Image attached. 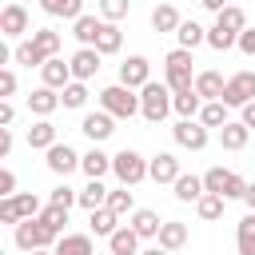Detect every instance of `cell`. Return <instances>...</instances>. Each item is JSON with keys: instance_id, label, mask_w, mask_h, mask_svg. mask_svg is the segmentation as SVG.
<instances>
[{"instance_id": "7dc6e473", "label": "cell", "mask_w": 255, "mask_h": 255, "mask_svg": "<svg viewBox=\"0 0 255 255\" xmlns=\"http://www.w3.org/2000/svg\"><path fill=\"white\" fill-rule=\"evenodd\" d=\"M247 195V179L239 171H227V183H223V199H243Z\"/></svg>"}, {"instance_id": "6f0895ef", "label": "cell", "mask_w": 255, "mask_h": 255, "mask_svg": "<svg viewBox=\"0 0 255 255\" xmlns=\"http://www.w3.org/2000/svg\"><path fill=\"white\" fill-rule=\"evenodd\" d=\"M243 203H247V207L255 211V183H247V195H243Z\"/></svg>"}, {"instance_id": "52a82bcc", "label": "cell", "mask_w": 255, "mask_h": 255, "mask_svg": "<svg viewBox=\"0 0 255 255\" xmlns=\"http://www.w3.org/2000/svg\"><path fill=\"white\" fill-rule=\"evenodd\" d=\"M171 135H175V143L187 147V151H203L207 139H211V131H207L199 120H179V124L171 128Z\"/></svg>"}, {"instance_id": "db71d44e", "label": "cell", "mask_w": 255, "mask_h": 255, "mask_svg": "<svg viewBox=\"0 0 255 255\" xmlns=\"http://www.w3.org/2000/svg\"><path fill=\"white\" fill-rule=\"evenodd\" d=\"M8 155H12V131L0 128V159H8Z\"/></svg>"}, {"instance_id": "6da1fadb", "label": "cell", "mask_w": 255, "mask_h": 255, "mask_svg": "<svg viewBox=\"0 0 255 255\" xmlns=\"http://www.w3.org/2000/svg\"><path fill=\"white\" fill-rule=\"evenodd\" d=\"M191 52L187 48H171L163 56V84L171 92H195V72H191Z\"/></svg>"}, {"instance_id": "7402d4cb", "label": "cell", "mask_w": 255, "mask_h": 255, "mask_svg": "<svg viewBox=\"0 0 255 255\" xmlns=\"http://www.w3.org/2000/svg\"><path fill=\"white\" fill-rule=\"evenodd\" d=\"M163 251H179L183 243H187V223H179V219H163V227H159V239H155Z\"/></svg>"}, {"instance_id": "ab89813d", "label": "cell", "mask_w": 255, "mask_h": 255, "mask_svg": "<svg viewBox=\"0 0 255 255\" xmlns=\"http://www.w3.org/2000/svg\"><path fill=\"white\" fill-rule=\"evenodd\" d=\"M48 231H56V235H64V223H68V207H56V203H44V211L36 215Z\"/></svg>"}, {"instance_id": "e0dca14e", "label": "cell", "mask_w": 255, "mask_h": 255, "mask_svg": "<svg viewBox=\"0 0 255 255\" xmlns=\"http://www.w3.org/2000/svg\"><path fill=\"white\" fill-rule=\"evenodd\" d=\"M128 223L135 227V235H139V239H159V227H163V219H159L151 207H135Z\"/></svg>"}, {"instance_id": "7a4b0ae2", "label": "cell", "mask_w": 255, "mask_h": 255, "mask_svg": "<svg viewBox=\"0 0 255 255\" xmlns=\"http://www.w3.org/2000/svg\"><path fill=\"white\" fill-rule=\"evenodd\" d=\"M171 88L167 84H147V88H139V116L147 120V124H163L167 120V112H171Z\"/></svg>"}, {"instance_id": "d590c367", "label": "cell", "mask_w": 255, "mask_h": 255, "mask_svg": "<svg viewBox=\"0 0 255 255\" xmlns=\"http://www.w3.org/2000/svg\"><path fill=\"white\" fill-rule=\"evenodd\" d=\"M199 124L211 131V128H227L231 120H227V104L223 100H211V104H203V112H199Z\"/></svg>"}, {"instance_id": "d6986e66", "label": "cell", "mask_w": 255, "mask_h": 255, "mask_svg": "<svg viewBox=\"0 0 255 255\" xmlns=\"http://www.w3.org/2000/svg\"><path fill=\"white\" fill-rule=\"evenodd\" d=\"M60 104H64V100H60L52 88H36V92L28 96V112H32V116H40V120H48Z\"/></svg>"}, {"instance_id": "74e56055", "label": "cell", "mask_w": 255, "mask_h": 255, "mask_svg": "<svg viewBox=\"0 0 255 255\" xmlns=\"http://www.w3.org/2000/svg\"><path fill=\"white\" fill-rule=\"evenodd\" d=\"M12 207H16V215H20V223H24V219H36V215L44 211V203H40V195H32V191H20V195H12Z\"/></svg>"}, {"instance_id": "3957f363", "label": "cell", "mask_w": 255, "mask_h": 255, "mask_svg": "<svg viewBox=\"0 0 255 255\" xmlns=\"http://www.w3.org/2000/svg\"><path fill=\"white\" fill-rule=\"evenodd\" d=\"M100 108L108 116H116V120H131V116H139V96L131 88H124V84H108L100 92Z\"/></svg>"}, {"instance_id": "f5cc1de1", "label": "cell", "mask_w": 255, "mask_h": 255, "mask_svg": "<svg viewBox=\"0 0 255 255\" xmlns=\"http://www.w3.org/2000/svg\"><path fill=\"white\" fill-rule=\"evenodd\" d=\"M12 120H16V108H12V100H4L0 104V128H12Z\"/></svg>"}, {"instance_id": "836d02e7", "label": "cell", "mask_w": 255, "mask_h": 255, "mask_svg": "<svg viewBox=\"0 0 255 255\" xmlns=\"http://www.w3.org/2000/svg\"><path fill=\"white\" fill-rule=\"evenodd\" d=\"M175 36H179V48H187V52H195L199 44H207V28H203V24H195V20H183Z\"/></svg>"}, {"instance_id": "7bdbcfd3", "label": "cell", "mask_w": 255, "mask_h": 255, "mask_svg": "<svg viewBox=\"0 0 255 255\" xmlns=\"http://www.w3.org/2000/svg\"><path fill=\"white\" fill-rule=\"evenodd\" d=\"M131 12V0H100V16L108 20V24H116V20H124Z\"/></svg>"}, {"instance_id": "d6a6232c", "label": "cell", "mask_w": 255, "mask_h": 255, "mask_svg": "<svg viewBox=\"0 0 255 255\" xmlns=\"http://www.w3.org/2000/svg\"><path fill=\"white\" fill-rule=\"evenodd\" d=\"M235 247H239V255H255V211H247V215L239 219V227H235Z\"/></svg>"}, {"instance_id": "ba28073f", "label": "cell", "mask_w": 255, "mask_h": 255, "mask_svg": "<svg viewBox=\"0 0 255 255\" xmlns=\"http://www.w3.org/2000/svg\"><path fill=\"white\" fill-rule=\"evenodd\" d=\"M44 155H48V159H44V163H48V171H52V175H64V179H68V175H72V171L84 163V155H80L76 147H68V143H56V147H48Z\"/></svg>"}, {"instance_id": "94428289", "label": "cell", "mask_w": 255, "mask_h": 255, "mask_svg": "<svg viewBox=\"0 0 255 255\" xmlns=\"http://www.w3.org/2000/svg\"><path fill=\"white\" fill-rule=\"evenodd\" d=\"M16 4H24V0H16Z\"/></svg>"}, {"instance_id": "4316f807", "label": "cell", "mask_w": 255, "mask_h": 255, "mask_svg": "<svg viewBox=\"0 0 255 255\" xmlns=\"http://www.w3.org/2000/svg\"><path fill=\"white\" fill-rule=\"evenodd\" d=\"M88 227H92V235L112 239V235L120 231V215H116L112 207H100V211H92V215H88Z\"/></svg>"}, {"instance_id": "603a6c76", "label": "cell", "mask_w": 255, "mask_h": 255, "mask_svg": "<svg viewBox=\"0 0 255 255\" xmlns=\"http://www.w3.org/2000/svg\"><path fill=\"white\" fill-rule=\"evenodd\" d=\"M108 247H112V255H139V235H135V227H131V223H120V231L108 239Z\"/></svg>"}, {"instance_id": "8fae6325", "label": "cell", "mask_w": 255, "mask_h": 255, "mask_svg": "<svg viewBox=\"0 0 255 255\" xmlns=\"http://www.w3.org/2000/svg\"><path fill=\"white\" fill-rule=\"evenodd\" d=\"M80 131H84L92 143H104V139L116 131V116H108L104 108H100V112H88V116L80 120Z\"/></svg>"}, {"instance_id": "5bb4252c", "label": "cell", "mask_w": 255, "mask_h": 255, "mask_svg": "<svg viewBox=\"0 0 255 255\" xmlns=\"http://www.w3.org/2000/svg\"><path fill=\"white\" fill-rule=\"evenodd\" d=\"M195 92H199V100H203V104H211V100H223V92H227V80H223V72H215V68H207V72H195Z\"/></svg>"}, {"instance_id": "8992f818", "label": "cell", "mask_w": 255, "mask_h": 255, "mask_svg": "<svg viewBox=\"0 0 255 255\" xmlns=\"http://www.w3.org/2000/svg\"><path fill=\"white\" fill-rule=\"evenodd\" d=\"M255 100V72H235L227 76V92H223V104L227 108H243Z\"/></svg>"}, {"instance_id": "f907efd6", "label": "cell", "mask_w": 255, "mask_h": 255, "mask_svg": "<svg viewBox=\"0 0 255 255\" xmlns=\"http://www.w3.org/2000/svg\"><path fill=\"white\" fill-rule=\"evenodd\" d=\"M239 52L243 56H255V28H243L239 32Z\"/></svg>"}, {"instance_id": "b9f144b4", "label": "cell", "mask_w": 255, "mask_h": 255, "mask_svg": "<svg viewBox=\"0 0 255 255\" xmlns=\"http://www.w3.org/2000/svg\"><path fill=\"white\" fill-rule=\"evenodd\" d=\"M60 100H64V108H84V104H88V84L72 80V84L60 92Z\"/></svg>"}, {"instance_id": "60d3db41", "label": "cell", "mask_w": 255, "mask_h": 255, "mask_svg": "<svg viewBox=\"0 0 255 255\" xmlns=\"http://www.w3.org/2000/svg\"><path fill=\"white\" fill-rule=\"evenodd\" d=\"M108 207L124 219V215H131V211H135V199H131V191H128V187H116V191H108Z\"/></svg>"}, {"instance_id": "d4e9b609", "label": "cell", "mask_w": 255, "mask_h": 255, "mask_svg": "<svg viewBox=\"0 0 255 255\" xmlns=\"http://www.w3.org/2000/svg\"><path fill=\"white\" fill-rule=\"evenodd\" d=\"M215 28H219V32H227V36H239V32L247 28V12H243L239 4H227V8L215 16Z\"/></svg>"}, {"instance_id": "ac0fdd59", "label": "cell", "mask_w": 255, "mask_h": 255, "mask_svg": "<svg viewBox=\"0 0 255 255\" xmlns=\"http://www.w3.org/2000/svg\"><path fill=\"white\" fill-rule=\"evenodd\" d=\"M60 139H56V124L52 120H36L32 128H28V147L32 151H48V147H56Z\"/></svg>"}, {"instance_id": "f6af8a7d", "label": "cell", "mask_w": 255, "mask_h": 255, "mask_svg": "<svg viewBox=\"0 0 255 255\" xmlns=\"http://www.w3.org/2000/svg\"><path fill=\"white\" fill-rule=\"evenodd\" d=\"M48 203H56V207H68V211H72V207L80 203V191H72L68 183H60V187H52V195H48Z\"/></svg>"}, {"instance_id": "2e32d148", "label": "cell", "mask_w": 255, "mask_h": 255, "mask_svg": "<svg viewBox=\"0 0 255 255\" xmlns=\"http://www.w3.org/2000/svg\"><path fill=\"white\" fill-rule=\"evenodd\" d=\"M40 76H44V88H52V92H64V88L72 84V64H64V60L56 56V60H48V64L40 68Z\"/></svg>"}, {"instance_id": "680465c9", "label": "cell", "mask_w": 255, "mask_h": 255, "mask_svg": "<svg viewBox=\"0 0 255 255\" xmlns=\"http://www.w3.org/2000/svg\"><path fill=\"white\" fill-rule=\"evenodd\" d=\"M139 255H171V251H163V247L155 243V247H147V251H139Z\"/></svg>"}, {"instance_id": "8d00e7d4", "label": "cell", "mask_w": 255, "mask_h": 255, "mask_svg": "<svg viewBox=\"0 0 255 255\" xmlns=\"http://www.w3.org/2000/svg\"><path fill=\"white\" fill-rule=\"evenodd\" d=\"M124 48V32L116 28V24H104V32H100V40H96V52L100 56H116Z\"/></svg>"}, {"instance_id": "e575fe53", "label": "cell", "mask_w": 255, "mask_h": 255, "mask_svg": "<svg viewBox=\"0 0 255 255\" xmlns=\"http://www.w3.org/2000/svg\"><path fill=\"white\" fill-rule=\"evenodd\" d=\"M32 44H36V48H40L48 60H56L64 40H60V32H52V28H32Z\"/></svg>"}, {"instance_id": "30bf717a", "label": "cell", "mask_w": 255, "mask_h": 255, "mask_svg": "<svg viewBox=\"0 0 255 255\" xmlns=\"http://www.w3.org/2000/svg\"><path fill=\"white\" fill-rule=\"evenodd\" d=\"M28 28H32V20H28V8L12 0V4L0 12V36H8V40H20Z\"/></svg>"}, {"instance_id": "c3c4849f", "label": "cell", "mask_w": 255, "mask_h": 255, "mask_svg": "<svg viewBox=\"0 0 255 255\" xmlns=\"http://www.w3.org/2000/svg\"><path fill=\"white\" fill-rule=\"evenodd\" d=\"M12 195H20V191H16V171L4 167V171H0V199H12Z\"/></svg>"}, {"instance_id": "277c9868", "label": "cell", "mask_w": 255, "mask_h": 255, "mask_svg": "<svg viewBox=\"0 0 255 255\" xmlns=\"http://www.w3.org/2000/svg\"><path fill=\"white\" fill-rule=\"evenodd\" d=\"M112 175L120 179V187H135L147 179V159L135 151V147H124L112 155Z\"/></svg>"}, {"instance_id": "ee69618b", "label": "cell", "mask_w": 255, "mask_h": 255, "mask_svg": "<svg viewBox=\"0 0 255 255\" xmlns=\"http://www.w3.org/2000/svg\"><path fill=\"white\" fill-rule=\"evenodd\" d=\"M223 183H227V167L203 171V191H207V195H223Z\"/></svg>"}, {"instance_id": "4fadbf2b", "label": "cell", "mask_w": 255, "mask_h": 255, "mask_svg": "<svg viewBox=\"0 0 255 255\" xmlns=\"http://www.w3.org/2000/svg\"><path fill=\"white\" fill-rule=\"evenodd\" d=\"M100 60H104V56H100L96 48H76V52H72V60H68V64H72V80L88 84V80L100 72Z\"/></svg>"}, {"instance_id": "f1b7e54d", "label": "cell", "mask_w": 255, "mask_h": 255, "mask_svg": "<svg viewBox=\"0 0 255 255\" xmlns=\"http://www.w3.org/2000/svg\"><path fill=\"white\" fill-rule=\"evenodd\" d=\"M80 207L92 215V211H100V207H108V187H104V179H88V187L80 191Z\"/></svg>"}, {"instance_id": "681fc988", "label": "cell", "mask_w": 255, "mask_h": 255, "mask_svg": "<svg viewBox=\"0 0 255 255\" xmlns=\"http://www.w3.org/2000/svg\"><path fill=\"white\" fill-rule=\"evenodd\" d=\"M8 96H16V72L12 68L0 72V100H8Z\"/></svg>"}, {"instance_id": "9a60e30c", "label": "cell", "mask_w": 255, "mask_h": 255, "mask_svg": "<svg viewBox=\"0 0 255 255\" xmlns=\"http://www.w3.org/2000/svg\"><path fill=\"white\" fill-rule=\"evenodd\" d=\"M104 24H108V20H100V16H88V12H84V16L72 24V36L80 40V48H96V40H100Z\"/></svg>"}, {"instance_id": "1f68e13d", "label": "cell", "mask_w": 255, "mask_h": 255, "mask_svg": "<svg viewBox=\"0 0 255 255\" xmlns=\"http://www.w3.org/2000/svg\"><path fill=\"white\" fill-rule=\"evenodd\" d=\"M56 255H96L92 235H60V243L52 247Z\"/></svg>"}, {"instance_id": "11a10c76", "label": "cell", "mask_w": 255, "mask_h": 255, "mask_svg": "<svg viewBox=\"0 0 255 255\" xmlns=\"http://www.w3.org/2000/svg\"><path fill=\"white\" fill-rule=\"evenodd\" d=\"M239 120H243L247 128H255V100H251V104H243V116H239Z\"/></svg>"}, {"instance_id": "816d5d0a", "label": "cell", "mask_w": 255, "mask_h": 255, "mask_svg": "<svg viewBox=\"0 0 255 255\" xmlns=\"http://www.w3.org/2000/svg\"><path fill=\"white\" fill-rule=\"evenodd\" d=\"M0 223H20V215H16V207H12V199H0Z\"/></svg>"}, {"instance_id": "cb8c5ba5", "label": "cell", "mask_w": 255, "mask_h": 255, "mask_svg": "<svg viewBox=\"0 0 255 255\" xmlns=\"http://www.w3.org/2000/svg\"><path fill=\"white\" fill-rule=\"evenodd\" d=\"M44 16H56V20H80L84 16V0H40Z\"/></svg>"}, {"instance_id": "9c48e42d", "label": "cell", "mask_w": 255, "mask_h": 255, "mask_svg": "<svg viewBox=\"0 0 255 255\" xmlns=\"http://www.w3.org/2000/svg\"><path fill=\"white\" fill-rule=\"evenodd\" d=\"M120 84L124 88H147L151 84V64H147V56H128L124 64H120Z\"/></svg>"}, {"instance_id": "83f0119b", "label": "cell", "mask_w": 255, "mask_h": 255, "mask_svg": "<svg viewBox=\"0 0 255 255\" xmlns=\"http://www.w3.org/2000/svg\"><path fill=\"white\" fill-rule=\"evenodd\" d=\"M179 24H183V16L175 12V4H155L151 8V28L155 32H179Z\"/></svg>"}, {"instance_id": "7c38bea8", "label": "cell", "mask_w": 255, "mask_h": 255, "mask_svg": "<svg viewBox=\"0 0 255 255\" xmlns=\"http://www.w3.org/2000/svg\"><path fill=\"white\" fill-rule=\"evenodd\" d=\"M183 171H179V159L171 155V151H155L151 159H147V179H155V183H175Z\"/></svg>"}, {"instance_id": "44dd1931", "label": "cell", "mask_w": 255, "mask_h": 255, "mask_svg": "<svg viewBox=\"0 0 255 255\" xmlns=\"http://www.w3.org/2000/svg\"><path fill=\"white\" fill-rule=\"evenodd\" d=\"M171 187H175V199H179V203H199V199L207 195V191H203V175H187V171H183Z\"/></svg>"}, {"instance_id": "f35d334b", "label": "cell", "mask_w": 255, "mask_h": 255, "mask_svg": "<svg viewBox=\"0 0 255 255\" xmlns=\"http://www.w3.org/2000/svg\"><path fill=\"white\" fill-rule=\"evenodd\" d=\"M223 207H227V199H223V195H203V199L195 203V215H199V219H207V223H215V219H223Z\"/></svg>"}, {"instance_id": "4dcf8cb0", "label": "cell", "mask_w": 255, "mask_h": 255, "mask_svg": "<svg viewBox=\"0 0 255 255\" xmlns=\"http://www.w3.org/2000/svg\"><path fill=\"white\" fill-rule=\"evenodd\" d=\"M80 167H84L88 179H104V175L112 171V155H104L100 147H92V151H84V163H80Z\"/></svg>"}, {"instance_id": "bcb514c9", "label": "cell", "mask_w": 255, "mask_h": 255, "mask_svg": "<svg viewBox=\"0 0 255 255\" xmlns=\"http://www.w3.org/2000/svg\"><path fill=\"white\" fill-rule=\"evenodd\" d=\"M207 44L215 48V52H227V48H239V36H227V32H219L215 24L207 28Z\"/></svg>"}, {"instance_id": "91938a15", "label": "cell", "mask_w": 255, "mask_h": 255, "mask_svg": "<svg viewBox=\"0 0 255 255\" xmlns=\"http://www.w3.org/2000/svg\"><path fill=\"white\" fill-rule=\"evenodd\" d=\"M32 255H56V251H52V247H44V251H32Z\"/></svg>"}, {"instance_id": "f546056e", "label": "cell", "mask_w": 255, "mask_h": 255, "mask_svg": "<svg viewBox=\"0 0 255 255\" xmlns=\"http://www.w3.org/2000/svg\"><path fill=\"white\" fill-rule=\"evenodd\" d=\"M12 60H16L20 68H44V64H48V56H44L32 40H20V44L12 48Z\"/></svg>"}, {"instance_id": "5b68a950", "label": "cell", "mask_w": 255, "mask_h": 255, "mask_svg": "<svg viewBox=\"0 0 255 255\" xmlns=\"http://www.w3.org/2000/svg\"><path fill=\"white\" fill-rule=\"evenodd\" d=\"M16 247L24 251V255H32V251H44V247H56L60 243V235L56 231H48L40 219H24V223H16Z\"/></svg>"}, {"instance_id": "9f6ffc18", "label": "cell", "mask_w": 255, "mask_h": 255, "mask_svg": "<svg viewBox=\"0 0 255 255\" xmlns=\"http://www.w3.org/2000/svg\"><path fill=\"white\" fill-rule=\"evenodd\" d=\"M199 4H203V8H207V12H215V16H219V12H223V8H227V0H199Z\"/></svg>"}, {"instance_id": "ffe728a7", "label": "cell", "mask_w": 255, "mask_h": 255, "mask_svg": "<svg viewBox=\"0 0 255 255\" xmlns=\"http://www.w3.org/2000/svg\"><path fill=\"white\" fill-rule=\"evenodd\" d=\"M247 139H251V128H247L243 120H231L227 128H219V143H223L227 151H243Z\"/></svg>"}, {"instance_id": "484cf974", "label": "cell", "mask_w": 255, "mask_h": 255, "mask_svg": "<svg viewBox=\"0 0 255 255\" xmlns=\"http://www.w3.org/2000/svg\"><path fill=\"white\" fill-rule=\"evenodd\" d=\"M171 112H175L179 120H199V112H203L199 92H175V96H171Z\"/></svg>"}]
</instances>
